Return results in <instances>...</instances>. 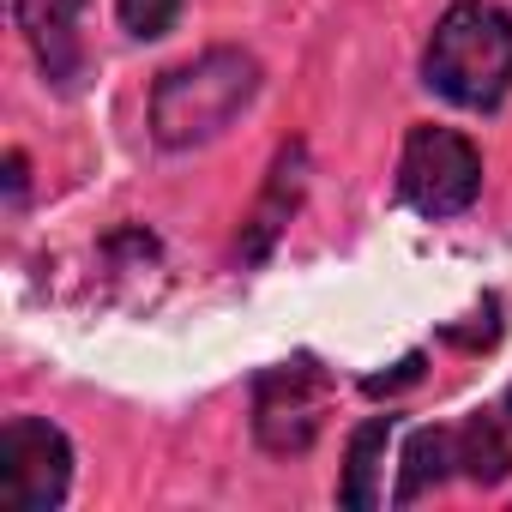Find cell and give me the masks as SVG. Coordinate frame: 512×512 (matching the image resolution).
I'll list each match as a JSON object with an SVG mask.
<instances>
[{
	"label": "cell",
	"mask_w": 512,
	"mask_h": 512,
	"mask_svg": "<svg viewBox=\"0 0 512 512\" xmlns=\"http://www.w3.org/2000/svg\"><path fill=\"white\" fill-rule=\"evenodd\" d=\"M416 374H422V356H410V362H398V374H392V380H386V374H374V380H368V392L380 398V392H392V386H410Z\"/></svg>",
	"instance_id": "obj_12"
},
{
	"label": "cell",
	"mask_w": 512,
	"mask_h": 512,
	"mask_svg": "<svg viewBox=\"0 0 512 512\" xmlns=\"http://www.w3.org/2000/svg\"><path fill=\"white\" fill-rule=\"evenodd\" d=\"M326 404H332V380L314 356H296V362H278L260 374L253 386V434H260L266 452L290 458V452H308L320 422H326Z\"/></svg>",
	"instance_id": "obj_4"
},
{
	"label": "cell",
	"mask_w": 512,
	"mask_h": 512,
	"mask_svg": "<svg viewBox=\"0 0 512 512\" xmlns=\"http://www.w3.org/2000/svg\"><path fill=\"white\" fill-rule=\"evenodd\" d=\"M302 169H308V157H302V145H290V151H278V169H272V187H266V199H260V211H253L247 223H253V235H247V253H266L272 247V235L290 223V211H296V199H302Z\"/></svg>",
	"instance_id": "obj_7"
},
{
	"label": "cell",
	"mask_w": 512,
	"mask_h": 512,
	"mask_svg": "<svg viewBox=\"0 0 512 512\" xmlns=\"http://www.w3.org/2000/svg\"><path fill=\"white\" fill-rule=\"evenodd\" d=\"M398 193L422 217H458L482 193V157L464 133L452 127H410L404 163H398Z\"/></svg>",
	"instance_id": "obj_3"
},
{
	"label": "cell",
	"mask_w": 512,
	"mask_h": 512,
	"mask_svg": "<svg viewBox=\"0 0 512 512\" xmlns=\"http://www.w3.org/2000/svg\"><path fill=\"white\" fill-rule=\"evenodd\" d=\"M7 187H13V199H19V193H25V157H19V151H13V157H7Z\"/></svg>",
	"instance_id": "obj_13"
},
{
	"label": "cell",
	"mask_w": 512,
	"mask_h": 512,
	"mask_svg": "<svg viewBox=\"0 0 512 512\" xmlns=\"http://www.w3.org/2000/svg\"><path fill=\"white\" fill-rule=\"evenodd\" d=\"M115 7H121V25H127L139 43H157V37L181 19L187 0H115Z\"/></svg>",
	"instance_id": "obj_11"
},
{
	"label": "cell",
	"mask_w": 512,
	"mask_h": 512,
	"mask_svg": "<svg viewBox=\"0 0 512 512\" xmlns=\"http://www.w3.org/2000/svg\"><path fill=\"white\" fill-rule=\"evenodd\" d=\"M446 464H458V452H452V428H422L416 440H410V452H404V482H398V506L404 500H416L428 482H440L446 476Z\"/></svg>",
	"instance_id": "obj_10"
},
{
	"label": "cell",
	"mask_w": 512,
	"mask_h": 512,
	"mask_svg": "<svg viewBox=\"0 0 512 512\" xmlns=\"http://www.w3.org/2000/svg\"><path fill=\"white\" fill-rule=\"evenodd\" d=\"M422 79L458 109H500L512 91V19L488 0H452L422 55Z\"/></svg>",
	"instance_id": "obj_1"
},
{
	"label": "cell",
	"mask_w": 512,
	"mask_h": 512,
	"mask_svg": "<svg viewBox=\"0 0 512 512\" xmlns=\"http://www.w3.org/2000/svg\"><path fill=\"white\" fill-rule=\"evenodd\" d=\"M85 13V0H19V31L37 43L49 79L73 73V19Z\"/></svg>",
	"instance_id": "obj_6"
},
{
	"label": "cell",
	"mask_w": 512,
	"mask_h": 512,
	"mask_svg": "<svg viewBox=\"0 0 512 512\" xmlns=\"http://www.w3.org/2000/svg\"><path fill=\"white\" fill-rule=\"evenodd\" d=\"M260 91V61L241 49H205L199 61L175 67L151 91V139L163 151H193L217 139Z\"/></svg>",
	"instance_id": "obj_2"
},
{
	"label": "cell",
	"mask_w": 512,
	"mask_h": 512,
	"mask_svg": "<svg viewBox=\"0 0 512 512\" xmlns=\"http://www.w3.org/2000/svg\"><path fill=\"white\" fill-rule=\"evenodd\" d=\"M386 434H392V416H374V422H362V428L350 434V470H344V482H338V500L356 506V512L380 506V458H386Z\"/></svg>",
	"instance_id": "obj_8"
},
{
	"label": "cell",
	"mask_w": 512,
	"mask_h": 512,
	"mask_svg": "<svg viewBox=\"0 0 512 512\" xmlns=\"http://www.w3.org/2000/svg\"><path fill=\"white\" fill-rule=\"evenodd\" d=\"M506 410H512V392H506Z\"/></svg>",
	"instance_id": "obj_14"
},
{
	"label": "cell",
	"mask_w": 512,
	"mask_h": 512,
	"mask_svg": "<svg viewBox=\"0 0 512 512\" xmlns=\"http://www.w3.org/2000/svg\"><path fill=\"white\" fill-rule=\"evenodd\" d=\"M73 482V446L55 422L13 416L0 434V506L7 512H49L67 500Z\"/></svg>",
	"instance_id": "obj_5"
},
{
	"label": "cell",
	"mask_w": 512,
	"mask_h": 512,
	"mask_svg": "<svg viewBox=\"0 0 512 512\" xmlns=\"http://www.w3.org/2000/svg\"><path fill=\"white\" fill-rule=\"evenodd\" d=\"M452 452H458V464H464L470 482H500L506 464H512V452H506L494 416H470L464 428H452Z\"/></svg>",
	"instance_id": "obj_9"
}]
</instances>
